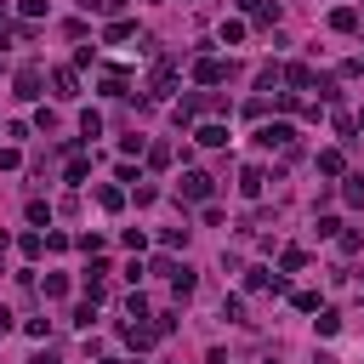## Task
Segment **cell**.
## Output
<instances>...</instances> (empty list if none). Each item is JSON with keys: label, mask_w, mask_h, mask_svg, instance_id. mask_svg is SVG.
<instances>
[{"label": "cell", "mask_w": 364, "mask_h": 364, "mask_svg": "<svg viewBox=\"0 0 364 364\" xmlns=\"http://www.w3.org/2000/svg\"><path fill=\"white\" fill-rule=\"evenodd\" d=\"M256 148H296V131L285 120H273V125H256Z\"/></svg>", "instance_id": "obj_1"}, {"label": "cell", "mask_w": 364, "mask_h": 364, "mask_svg": "<svg viewBox=\"0 0 364 364\" xmlns=\"http://www.w3.org/2000/svg\"><path fill=\"white\" fill-rule=\"evenodd\" d=\"M148 91H154V97H171V91H176V57H154Z\"/></svg>", "instance_id": "obj_2"}, {"label": "cell", "mask_w": 364, "mask_h": 364, "mask_svg": "<svg viewBox=\"0 0 364 364\" xmlns=\"http://www.w3.org/2000/svg\"><path fill=\"white\" fill-rule=\"evenodd\" d=\"M194 80H200V85H222V80H234V63H222V57H200V63H194Z\"/></svg>", "instance_id": "obj_3"}, {"label": "cell", "mask_w": 364, "mask_h": 364, "mask_svg": "<svg viewBox=\"0 0 364 364\" xmlns=\"http://www.w3.org/2000/svg\"><path fill=\"white\" fill-rule=\"evenodd\" d=\"M12 85H18V97H40V85H46V69H40V63H23Z\"/></svg>", "instance_id": "obj_4"}, {"label": "cell", "mask_w": 364, "mask_h": 364, "mask_svg": "<svg viewBox=\"0 0 364 364\" xmlns=\"http://www.w3.org/2000/svg\"><path fill=\"white\" fill-rule=\"evenodd\" d=\"M211 182H216V176H205V171H188V176H182V200H211Z\"/></svg>", "instance_id": "obj_5"}, {"label": "cell", "mask_w": 364, "mask_h": 364, "mask_svg": "<svg viewBox=\"0 0 364 364\" xmlns=\"http://www.w3.org/2000/svg\"><path fill=\"white\" fill-rule=\"evenodd\" d=\"M52 91H57L63 103H74V97H80V80H74V69H52Z\"/></svg>", "instance_id": "obj_6"}, {"label": "cell", "mask_w": 364, "mask_h": 364, "mask_svg": "<svg viewBox=\"0 0 364 364\" xmlns=\"http://www.w3.org/2000/svg\"><path fill=\"white\" fill-rule=\"evenodd\" d=\"M262 188H267V171H262V165H251V171L239 176V194H245V200H262Z\"/></svg>", "instance_id": "obj_7"}, {"label": "cell", "mask_w": 364, "mask_h": 364, "mask_svg": "<svg viewBox=\"0 0 364 364\" xmlns=\"http://www.w3.org/2000/svg\"><path fill=\"white\" fill-rule=\"evenodd\" d=\"M194 143H200V148H227V125H200Z\"/></svg>", "instance_id": "obj_8"}, {"label": "cell", "mask_w": 364, "mask_h": 364, "mask_svg": "<svg viewBox=\"0 0 364 364\" xmlns=\"http://www.w3.org/2000/svg\"><path fill=\"white\" fill-rule=\"evenodd\" d=\"M120 336H125V347H136V353L154 342V330H148V325H120Z\"/></svg>", "instance_id": "obj_9"}, {"label": "cell", "mask_w": 364, "mask_h": 364, "mask_svg": "<svg viewBox=\"0 0 364 364\" xmlns=\"http://www.w3.org/2000/svg\"><path fill=\"white\" fill-rule=\"evenodd\" d=\"M330 29H336V34H353V29H358V12H353V6L330 12Z\"/></svg>", "instance_id": "obj_10"}, {"label": "cell", "mask_w": 364, "mask_h": 364, "mask_svg": "<svg viewBox=\"0 0 364 364\" xmlns=\"http://www.w3.org/2000/svg\"><path fill=\"white\" fill-rule=\"evenodd\" d=\"M285 80H290L296 91H313V69H307V63H290V69H285Z\"/></svg>", "instance_id": "obj_11"}, {"label": "cell", "mask_w": 364, "mask_h": 364, "mask_svg": "<svg viewBox=\"0 0 364 364\" xmlns=\"http://www.w3.org/2000/svg\"><path fill=\"white\" fill-rule=\"evenodd\" d=\"M171 160H176V148H171V143H148V165H154V171H165Z\"/></svg>", "instance_id": "obj_12"}, {"label": "cell", "mask_w": 364, "mask_h": 364, "mask_svg": "<svg viewBox=\"0 0 364 364\" xmlns=\"http://www.w3.org/2000/svg\"><path fill=\"white\" fill-rule=\"evenodd\" d=\"M171 296H176V302H188V296H194V273H188V267L171 279Z\"/></svg>", "instance_id": "obj_13"}, {"label": "cell", "mask_w": 364, "mask_h": 364, "mask_svg": "<svg viewBox=\"0 0 364 364\" xmlns=\"http://www.w3.org/2000/svg\"><path fill=\"white\" fill-rule=\"evenodd\" d=\"M131 34H136V29L120 18V23H108V29H103V46H120V40H131Z\"/></svg>", "instance_id": "obj_14"}, {"label": "cell", "mask_w": 364, "mask_h": 364, "mask_svg": "<svg viewBox=\"0 0 364 364\" xmlns=\"http://www.w3.org/2000/svg\"><path fill=\"white\" fill-rule=\"evenodd\" d=\"M279 80H285V69H262L256 74V91H279Z\"/></svg>", "instance_id": "obj_15"}, {"label": "cell", "mask_w": 364, "mask_h": 364, "mask_svg": "<svg viewBox=\"0 0 364 364\" xmlns=\"http://www.w3.org/2000/svg\"><path fill=\"white\" fill-rule=\"evenodd\" d=\"M80 136H103V114L85 108V114H80Z\"/></svg>", "instance_id": "obj_16"}, {"label": "cell", "mask_w": 364, "mask_h": 364, "mask_svg": "<svg viewBox=\"0 0 364 364\" xmlns=\"http://www.w3.org/2000/svg\"><path fill=\"white\" fill-rule=\"evenodd\" d=\"M347 205H364V176H347V188H342Z\"/></svg>", "instance_id": "obj_17"}, {"label": "cell", "mask_w": 364, "mask_h": 364, "mask_svg": "<svg viewBox=\"0 0 364 364\" xmlns=\"http://www.w3.org/2000/svg\"><path fill=\"white\" fill-rule=\"evenodd\" d=\"M29 222L46 227V222H52V205H46V200H29Z\"/></svg>", "instance_id": "obj_18"}, {"label": "cell", "mask_w": 364, "mask_h": 364, "mask_svg": "<svg viewBox=\"0 0 364 364\" xmlns=\"http://www.w3.org/2000/svg\"><path fill=\"white\" fill-rule=\"evenodd\" d=\"M313 325H318V336H336V330H342V318H336V313L325 307V313H318V318H313Z\"/></svg>", "instance_id": "obj_19"}, {"label": "cell", "mask_w": 364, "mask_h": 364, "mask_svg": "<svg viewBox=\"0 0 364 364\" xmlns=\"http://www.w3.org/2000/svg\"><path fill=\"white\" fill-rule=\"evenodd\" d=\"M85 176H91V160L74 154V160H69V182H85Z\"/></svg>", "instance_id": "obj_20"}, {"label": "cell", "mask_w": 364, "mask_h": 364, "mask_svg": "<svg viewBox=\"0 0 364 364\" xmlns=\"http://www.w3.org/2000/svg\"><path fill=\"white\" fill-rule=\"evenodd\" d=\"M279 267H285V273H302V267H307V251H285Z\"/></svg>", "instance_id": "obj_21"}, {"label": "cell", "mask_w": 364, "mask_h": 364, "mask_svg": "<svg viewBox=\"0 0 364 364\" xmlns=\"http://www.w3.org/2000/svg\"><path fill=\"white\" fill-rule=\"evenodd\" d=\"M222 318H234V325H245V302H239V296H227V302H222Z\"/></svg>", "instance_id": "obj_22"}, {"label": "cell", "mask_w": 364, "mask_h": 364, "mask_svg": "<svg viewBox=\"0 0 364 364\" xmlns=\"http://www.w3.org/2000/svg\"><path fill=\"white\" fill-rule=\"evenodd\" d=\"M103 97H125V74H103Z\"/></svg>", "instance_id": "obj_23"}, {"label": "cell", "mask_w": 364, "mask_h": 364, "mask_svg": "<svg viewBox=\"0 0 364 364\" xmlns=\"http://www.w3.org/2000/svg\"><path fill=\"white\" fill-rule=\"evenodd\" d=\"M318 171L336 176V171H342V154H336V148H325V154H318Z\"/></svg>", "instance_id": "obj_24"}, {"label": "cell", "mask_w": 364, "mask_h": 364, "mask_svg": "<svg viewBox=\"0 0 364 364\" xmlns=\"http://www.w3.org/2000/svg\"><path fill=\"white\" fill-rule=\"evenodd\" d=\"M97 200H103V211H120V205H125V194H120V188H97Z\"/></svg>", "instance_id": "obj_25"}, {"label": "cell", "mask_w": 364, "mask_h": 364, "mask_svg": "<svg viewBox=\"0 0 364 364\" xmlns=\"http://www.w3.org/2000/svg\"><path fill=\"white\" fill-rule=\"evenodd\" d=\"M160 239H165V251H176V245H188V227H165Z\"/></svg>", "instance_id": "obj_26"}, {"label": "cell", "mask_w": 364, "mask_h": 364, "mask_svg": "<svg viewBox=\"0 0 364 364\" xmlns=\"http://www.w3.org/2000/svg\"><path fill=\"white\" fill-rule=\"evenodd\" d=\"M46 296H52V302L69 296V279H63V273H52V279H46Z\"/></svg>", "instance_id": "obj_27"}, {"label": "cell", "mask_w": 364, "mask_h": 364, "mask_svg": "<svg viewBox=\"0 0 364 364\" xmlns=\"http://www.w3.org/2000/svg\"><path fill=\"white\" fill-rule=\"evenodd\" d=\"M245 40V23H222V46H239Z\"/></svg>", "instance_id": "obj_28"}, {"label": "cell", "mask_w": 364, "mask_h": 364, "mask_svg": "<svg viewBox=\"0 0 364 364\" xmlns=\"http://www.w3.org/2000/svg\"><path fill=\"white\" fill-rule=\"evenodd\" d=\"M80 12H120V0H80Z\"/></svg>", "instance_id": "obj_29"}, {"label": "cell", "mask_w": 364, "mask_h": 364, "mask_svg": "<svg viewBox=\"0 0 364 364\" xmlns=\"http://www.w3.org/2000/svg\"><path fill=\"white\" fill-rule=\"evenodd\" d=\"M290 302H296V307H302V313H318V296H313V290H296V296H290Z\"/></svg>", "instance_id": "obj_30"}, {"label": "cell", "mask_w": 364, "mask_h": 364, "mask_svg": "<svg viewBox=\"0 0 364 364\" xmlns=\"http://www.w3.org/2000/svg\"><path fill=\"white\" fill-rule=\"evenodd\" d=\"M6 330H12V313H6V307H0V336H6Z\"/></svg>", "instance_id": "obj_31"}, {"label": "cell", "mask_w": 364, "mask_h": 364, "mask_svg": "<svg viewBox=\"0 0 364 364\" xmlns=\"http://www.w3.org/2000/svg\"><path fill=\"white\" fill-rule=\"evenodd\" d=\"M313 364H336V358H330V353H318V358H313Z\"/></svg>", "instance_id": "obj_32"}, {"label": "cell", "mask_w": 364, "mask_h": 364, "mask_svg": "<svg viewBox=\"0 0 364 364\" xmlns=\"http://www.w3.org/2000/svg\"><path fill=\"white\" fill-rule=\"evenodd\" d=\"M34 364H52V358H34Z\"/></svg>", "instance_id": "obj_33"}, {"label": "cell", "mask_w": 364, "mask_h": 364, "mask_svg": "<svg viewBox=\"0 0 364 364\" xmlns=\"http://www.w3.org/2000/svg\"><path fill=\"white\" fill-rule=\"evenodd\" d=\"M267 364H279V358H267Z\"/></svg>", "instance_id": "obj_34"}]
</instances>
